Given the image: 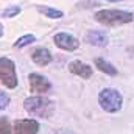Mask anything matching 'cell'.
<instances>
[{"label": "cell", "mask_w": 134, "mask_h": 134, "mask_svg": "<svg viewBox=\"0 0 134 134\" xmlns=\"http://www.w3.org/2000/svg\"><path fill=\"white\" fill-rule=\"evenodd\" d=\"M28 83H30V91L34 94H47L52 91V83L41 73H30L28 76Z\"/></svg>", "instance_id": "5b68a950"}, {"label": "cell", "mask_w": 134, "mask_h": 134, "mask_svg": "<svg viewBox=\"0 0 134 134\" xmlns=\"http://www.w3.org/2000/svg\"><path fill=\"white\" fill-rule=\"evenodd\" d=\"M69 70H70L73 75H76V76H80V78H84V80H89V78L92 76V67L87 66V64H84V63L80 61V59L72 61V63L69 64Z\"/></svg>", "instance_id": "9c48e42d"}, {"label": "cell", "mask_w": 134, "mask_h": 134, "mask_svg": "<svg viewBox=\"0 0 134 134\" xmlns=\"http://www.w3.org/2000/svg\"><path fill=\"white\" fill-rule=\"evenodd\" d=\"M34 41H36V37H34L33 34H24V36H20V37L14 42V47H16V48H24V47L33 44Z\"/></svg>", "instance_id": "4fadbf2b"}, {"label": "cell", "mask_w": 134, "mask_h": 134, "mask_svg": "<svg viewBox=\"0 0 134 134\" xmlns=\"http://www.w3.org/2000/svg\"><path fill=\"white\" fill-rule=\"evenodd\" d=\"M39 122L34 119H22L16 120L13 126V134H37Z\"/></svg>", "instance_id": "52a82bcc"}, {"label": "cell", "mask_w": 134, "mask_h": 134, "mask_svg": "<svg viewBox=\"0 0 134 134\" xmlns=\"http://www.w3.org/2000/svg\"><path fill=\"white\" fill-rule=\"evenodd\" d=\"M31 59H33L34 64H37V66H41V67H45L53 61V56H52V53H50L47 48L39 47V48H36V50L33 52Z\"/></svg>", "instance_id": "30bf717a"}, {"label": "cell", "mask_w": 134, "mask_h": 134, "mask_svg": "<svg viewBox=\"0 0 134 134\" xmlns=\"http://www.w3.org/2000/svg\"><path fill=\"white\" fill-rule=\"evenodd\" d=\"M0 81L5 84L8 89L17 87V72H16V64L9 58H0Z\"/></svg>", "instance_id": "277c9868"}, {"label": "cell", "mask_w": 134, "mask_h": 134, "mask_svg": "<svg viewBox=\"0 0 134 134\" xmlns=\"http://www.w3.org/2000/svg\"><path fill=\"white\" fill-rule=\"evenodd\" d=\"M24 108L30 115L41 117V119H48L55 112V103L42 95H34V97L25 98Z\"/></svg>", "instance_id": "6da1fadb"}, {"label": "cell", "mask_w": 134, "mask_h": 134, "mask_svg": "<svg viewBox=\"0 0 134 134\" xmlns=\"http://www.w3.org/2000/svg\"><path fill=\"white\" fill-rule=\"evenodd\" d=\"M84 41L91 45H95V47H106L108 42H109V37L104 31H100V30H91L86 33V37Z\"/></svg>", "instance_id": "ba28073f"}, {"label": "cell", "mask_w": 134, "mask_h": 134, "mask_svg": "<svg viewBox=\"0 0 134 134\" xmlns=\"http://www.w3.org/2000/svg\"><path fill=\"white\" fill-rule=\"evenodd\" d=\"M2 36H3V25L0 24V37H2Z\"/></svg>", "instance_id": "e0dca14e"}, {"label": "cell", "mask_w": 134, "mask_h": 134, "mask_svg": "<svg viewBox=\"0 0 134 134\" xmlns=\"http://www.w3.org/2000/svg\"><path fill=\"white\" fill-rule=\"evenodd\" d=\"M53 42H55L56 47H59L61 50H66V52H73V50H76L80 47V41L75 36H72V34H69V33L55 34Z\"/></svg>", "instance_id": "8992f818"}, {"label": "cell", "mask_w": 134, "mask_h": 134, "mask_svg": "<svg viewBox=\"0 0 134 134\" xmlns=\"http://www.w3.org/2000/svg\"><path fill=\"white\" fill-rule=\"evenodd\" d=\"M98 103H100L103 111H106L109 114H115L122 109L123 97L119 91L111 89V87H104L98 94Z\"/></svg>", "instance_id": "3957f363"}, {"label": "cell", "mask_w": 134, "mask_h": 134, "mask_svg": "<svg viewBox=\"0 0 134 134\" xmlns=\"http://www.w3.org/2000/svg\"><path fill=\"white\" fill-rule=\"evenodd\" d=\"M95 67H97L100 72L106 73V75H111V76L117 75V69L112 66L109 61H106V59H103V58H97V59H95Z\"/></svg>", "instance_id": "7c38bea8"}, {"label": "cell", "mask_w": 134, "mask_h": 134, "mask_svg": "<svg viewBox=\"0 0 134 134\" xmlns=\"http://www.w3.org/2000/svg\"><path fill=\"white\" fill-rule=\"evenodd\" d=\"M108 2H122V0H108Z\"/></svg>", "instance_id": "ac0fdd59"}, {"label": "cell", "mask_w": 134, "mask_h": 134, "mask_svg": "<svg viewBox=\"0 0 134 134\" xmlns=\"http://www.w3.org/2000/svg\"><path fill=\"white\" fill-rule=\"evenodd\" d=\"M13 128L9 125V120L6 117H0V134H11Z\"/></svg>", "instance_id": "9a60e30c"}, {"label": "cell", "mask_w": 134, "mask_h": 134, "mask_svg": "<svg viewBox=\"0 0 134 134\" xmlns=\"http://www.w3.org/2000/svg\"><path fill=\"white\" fill-rule=\"evenodd\" d=\"M9 95L6 94V92H3V91H0V111H3V109H6L8 106H9Z\"/></svg>", "instance_id": "2e32d148"}, {"label": "cell", "mask_w": 134, "mask_h": 134, "mask_svg": "<svg viewBox=\"0 0 134 134\" xmlns=\"http://www.w3.org/2000/svg\"><path fill=\"white\" fill-rule=\"evenodd\" d=\"M36 9L41 14H44L45 17H48V19H61L64 16V13L61 9H56V8L47 6V5H36Z\"/></svg>", "instance_id": "8fae6325"}, {"label": "cell", "mask_w": 134, "mask_h": 134, "mask_svg": "<svg viewBox=\"0 0 134 134\" xmlns=\"http://www.w3.org/2000/svg\"><path fill=\"white\" fill-rule=\"evenodd\" d=\"M19 13H20V6H17V5H13V6H8V8H5V9H3V13H2V16H3V17H8V19H11V17H16Z\"/></svg>", "instance_id": "5bb4252c"}, {"label": "cell", "mask_w": 134, "mask_h": 134, "mask_svg": "<svg viewBox=\"0 0 134 134\" xmlns=\"http://www.w3.org/2000/svg\"><path fill=\"white\" fill-rule=\"evenodd\" d=\"M95 20L101 24V25H106V27H119V25H125V24H130L133 22L134 16L128 11H123V9H101L95 13Z\"/></svg>", "instance_id": "7a4b0ae2"}]
</instances>
